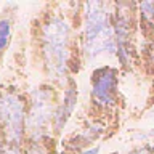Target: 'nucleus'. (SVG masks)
<instances>
[{
	"mask_svg": "<svg viewBox=\"0 0 154 154\" xmlns=\"http://www.w3.org/2000/svg\"><path fill=\"white\" fill-rule=\"evenodd\" d=\"M82 55L85 61L117 56L114 37V11L106 2H87L82 11Z\"/></svg>",
	"mask_w": 154,
	"mask_h": 154,
	"instance_id": "f257e3e1",
	"label": "nucleus"
},
{
	"mask_svg": "<svg viewBox=\"0 0 154 154\" xmlns=\"http://www.w3.org/2000/svg\"><path fill=\"white\" fill-rule=\"evenodd\" d=\"M72 27L67 19L53 14L43 23L40 31V51L43 67L53 80L66 79L71 63Z\"/></svg>",
	"mask_w": 154,
	"mask_h": 154,
	"instance_id": "f03ea898",
	"label": "nucleus"
},
{
	"mask_svg": "<svg viewBox=\"0 0 154 154\" xmlns=\"http://www.w3.org/2000/svg\"><path fill=\"white\" fill-rule=\"evenodd\" d=\"M26 103L18 93L0 91V133L19 148L26 137Z\"/></svg>",
	"mask_w": 154,
	"mask_h": 154,
	"instance_id": "7ed1b4c3",
	"label": "nucleus"
},
{
	"mask_svg": "<svg viewBox=\"0 0 154 154\" xmlns=\"http://www.w3.org/2000/svg\"><path fill=\"white\" fill-rule=\"evenodd\" d=\"M55 109V96L51 90L37 88L32 93L26 112V133L32 141H40L50 127H53Z\"/></svg>",
	"mask_w": 154,
	"mask_h": 154,
	"instance_id": "20e7f679",
	"label": "nucleus"
},
{
	"mask_svg": "<svg viewBox=\"0 0 154 154\" xmlns=\"http://www.w3.org/2000/svg\"><path fill=\"white\" fill-rule=\"evenodd\" d=\"M119 72L112 66H100L91 74L90 95L91 101L101 109L114 108L117 103Z\"/></svg>",
	"mask_w": 154,
	"mask_h": 154,
	"instance_id": "39448f33",
	"label": "nucleus"
},
{
	"mask_svg": "<svg viewBox=\"0 0 154 154\" xmlns=\"http://www.w3.org/2000/svg\"><path fill=\"white\" fill-rule=\"evenodd\" d=\"M128 3H117L114 10V37L116 45H117V60L124 66L132 63V56L135 53V21L132 13H128Z\"/></svg>",
	"mask_w": 154,
	"mask_h": 154,
	"instance_id": "423d86ee",
	"label": "nucleus"
},
{
	"mask_svg": "<svg viewBox=\"0 0 154 154\" xmlns=\"http://www.w3.org/2000/svg\"><path fill=\"white\" fill-rule=\"evenodd\" d=\"M77 88H75V84L74 82H69L66 85V90H64V95H63V100L61 103L56 104V109H55V117H53V128L56 132H61L64 128V125L67 124V120L71 119L72 112L75 109V104H77Z\"/></svg>",
	"mask_w": 154,
	"mask_h": 154,
	"instance_id": "0eeeda50",
	"label": "nucleus"
},
{
	"mask_svg": "<svg viewBox=\"0 0 154 154\" xmlns=\"http://www.w3.org/2000/svg\"><path fill=\"white\" fill-rule=\"evenodd\" d=\"M11 19L8 16L0 18V53L8 47L10 38H11Z\"/></svg>",
	"mask_w": 154,
	"mask_h": 154,
	"instance_id": "6e6552de",
	"label": "nucleus"
},
{
	"mask_svg": "<svg viewBox=\"0 0 154 154\" xmlns=\"http://www.w3.org/2000/svg\"><path fill=\"white\" fill-rule=\"evenodd\" d=\"M0 154H23V148L14 146L0 133Z\"/></svg>",
	"mask_w": 154,
	"mask_h": 154,
	"instance_id": "1a4fd4ad",
	"label": "nucleus"
},
{
	"mask_svg": "<svg viewBox=\"0 0 154 154\" xmlns=\"http://www.w3.org/2000/svg\"><path fill=\"white\" fill-rule=\"evenodd\" d=\"M152 149L149 146H143V148H138V149H133L130 152H125V154H151Z\"/></svg>",
	"mask_w": 154,
	"mask_h": 154,
	"instance_id": "9d476101",
	"label": "nucleus"
},
{
	"mask_svg": "<svg viewBox=\"0 0 154 154\" xmlns=\"http://www.w3.org/2000/svg\"><path fill=\"white\" fill-rule=\"evenodd\" d=\"M100 152V146H90L87 149H82L80 152H75V154H98Z\"/></svg>",
	"mask_w": 154,
	"mask_h": 154,
	"instance_id": "9b49d317",
	"label": "nucleus"
}]
</instances>
